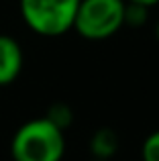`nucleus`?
<instances>
[{
  "instance_id": "f257e3e1",
  "label": "nucleus",
  "mask_w": 159,
  "mask_h": 161,
  "mask_svg": "<svg viewBox=\"0 0 159 161\" xmlns=\"http://www.w3.org/2000/svg\"><path fill=\"white\" fill-rule=\"evenodd\" d=\"M65 130L45 116L27 120L10 141L12 161H61L65 155Z\"/></svg>"
},
{
  "instance_id": "39448f33",
  "label": "nucleus",
  "mask_w": 159,
  "mask_h": 161,
  "mask_svg": "<svg viewBox=\"0 0 159 161\" xmlns=\"http://www.w3.org/2000/svg\"><path fill=\"white\" fill-rule=\"evenodd\" d=\"M118 135L114 133L112 129L108 126H102V129L94 130V135L90 137V153L94 159H104V161H110L118 153Z\"/></svg>"
},
{
  "instance_id": "9b49d317",
  "label": "nucleus",
  "mask_w": 159,
  "mask_h": 161,
  "mask_svg": "<svg viewBox=\"0 0 159 161\" xmlns=\"http://www.w3.org/2000/svg\"><path fill=\"white\" fill-rule=\"evenodd\" d=\"M92 161H104V159H92Z\"/></svg>"
},
{
  "instance_id": "423d86ee",
  "label": "nucleus",
  "mask_w": 159,
  "mask_h": 161,
  "mask_svg": "<svg viewBox=\"0 0 159 161\" xmlns=\"http://www.w3.org/2000/svg\"><path fill=\"white\" fill-rule=\"evenodd\" d=\"M45 118H47V120H51L55 126H59L61 130H65L74 122V112H72V108H69L68 104L55 102V104H51V106H49Z\"/></svg>"
},
{
  "instance_id": "0eeeda50",
  "label": "nucleus",
  "mask_w": 159,
  "mask_h": 161,
  "mask_svg": "<svg viewBox=\"0 0 159 161\" xmlns=\"http://www.w3.org/2000/svg\"><path fill=\"white\" fill-rule=\"evenodd\" d=\"M149 19V8L141 6V4H131L127 2L124 6V25L129 27H143Z\"/></svg>"
},
{
  "instance_id": "6e6552de",
  "label": "nucleus",
  "mask_w": 159,
  "mask_h": 161,
  "mask_svg": "<svg viewBox=\"0 0 159 161\" xmlns=\"http://www.w3.org/2000/svg\"><path fill=\"white\" fill-rule=\"evenodd\" d=\"M141 157L143 161H159V129L147 135L141 147Z\"/></svg>"
},
{
  "instance_id": "7ed1b4c3",
  "label": "nucleus",
  "mask_w": 159,
  "mask_h": 161,
  "mask_svg": "<svg viewBox=\"0 0 159 161\" xmlns=\"http://www.w3.org/2000/svg\"><path fill=\"white\" fill-rule=\"evenodd\" d=\"M80 0H19L20 16L41 37H61L74 29Z\"/></svg>"
},
{
  "instance_id": "9d476101",
  "label": "nucleus",
  "mask_w": 159,
  "mask_h": 161,
  "mask_svg": "<svg viewBox=\"0 0 159 161\" xmlns=\"http://www.w3.org/2000/svg\"><path fill=\"white\" fill-rule=\"evenodd\" d=\"M155 39L159 41V19H157V23H155Z\"/></svg>"
},
{
  "instance_id": "f03ea898",
  "label": "nucleus",
  "mask_w": 159,
  "mask_h": 161,
  "mask_svg": "<svg viewBox=\"0 0 159 161\" xmlns=\"http://www.w3.org/2000/svg\"><path fill=\"white\" fill-rule=\"evenodd\" d=\"M124 0H80L74 31L86 41H106L124 27Z\"/></svg>"
},
{
  "instance_id": "20e7f679",
  "label": "nucleus",
  "mask_w": 159,
  "mask_h": 161,
  "mask_svg": "<svg viewBox=\"0 0 159 161\" xmlns=\"http://www.w3.org/2000/svg\"><path fill=\"white\" fill-rule=\"evenodd\" d=\"M25 65V55L20 43L10 35H0V86H10L16 82Z\"/></svg>"
},
{
  "instance_id": "1a4fd4ad",
  "label": "nucleus",
  "mask_w": 159,
  "mask_h": 161,
  "mask_svg": "<svg viewBox=\"0 0 159 161\" xmlns=\"http://www.w3.org/2000/svg\"><path fill=\"white\" fill-rule=\"evenodd\" d=\"M124 2H131V4H141V6H145V8H149V10H151L153 6H157V4H159V0H124Z\"/></svg>"
}]
</instances>
